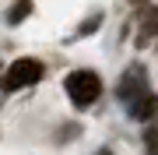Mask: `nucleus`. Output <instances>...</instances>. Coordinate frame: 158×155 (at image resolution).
<instances>
[{"instance_id":"f257e3e1","label":"nucleus","mask_w":158,"mask_h":155,"mask_svg":"<svg viewBox=\"0 0 158 155\" xmlns=\"http://www.w3.org/2000/svg\"><path fill=\"white\" fill-rule=\"evenodd\" d=\"M63 88H67L70 102L77 106V109H88V106L102 95V81H98L95 71H74V74H67Z\"/></svg>"},{"instance_id":"f03ea898","label":"nucleus","mask_w":158,"mask_h":155,"mask_svg":"<svg viewBox=\"0 0 158 155\" xmlns=\"http://www.w3.org/2000/svg\"><path fill=\"white\" fill-rule=\"evenodd\" d=\"M42 78V63L32 60V57H21L11 63V71L4 74V88H11V92H18V88H28L35 85V81Z\"/></svg>"},{"instance_id":"7ed1b4c3","label":"nucleus","mask_w":158,"mask_h":155,"mask_svg":"<svg viewBox=\"0 0 158 155\" xmlns=\"http://www.w3.org/2000/svg\"><path fill=\"white\" fill-rule=\"evenodd\" d=\"M127 113L134 116V120H151V116L158 113V99H155V92L148 88V92H141L137 99H130V102H127Z\"/></svg>"},{"instance_id":"20e7f679","label":"nucleus","mask_w":158,"mask_h":155,"mask_svg":"<svg viewBox=\"0 0 158 155\" xmlns=\"http://www.w3.org/2000/svg\"><path fill=\"white\" fill-rule=\"evenodd\" d=\"M144 148H148V155H158V123L148 127V134H144Z\"/></svg>"},{"instance_id":"39448f33","label":"nucleus","mask_w":158,"mask_h":155,"mask_svg":"<svg viewBox=\"0 0 158 155\" xmlns=\"http://www.w3.org/2000/svg\"><path fill=\"white\" fill-rule=\"evenodd\" d=\"M25 11H28V4H18L14 11H11V25H18V21H21V18H25Z\"/></svg>"},{"instance_id":"423d86ee","label":"nucleus","mask_w":158,"mask_h":155,"mask_svg":"<svg viewBox=\"0 0 158 155\" xmlns=\"http://www.w3.org/2000/svg\"><path fill=\"white\" fill-rule=\"evenodd\" d=\"M98 155H109V152H98Z\"/></svg>"}]
</instances>
